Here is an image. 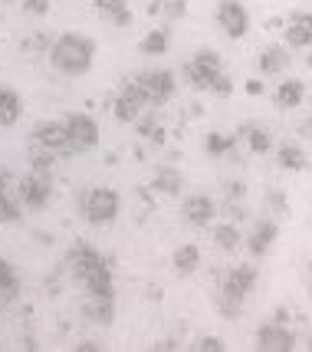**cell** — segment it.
Masks as SVG:
<instances>
[{"label":"cell","mask_w":312,"mask_h":352,"mask_svg":"<svg viewBox=\"0 0 312 352\" xmlns=\"http://www.w3.org/2000/svg\"><path fill=\"white\" fill-rule=\"evenodd\" d=\"M47 56L53 63V69L62 76H86L95 60V40L82 36V33H62L53 40Z\"/></svg>","instance_id":"cell-1"},{"label":"cell","mask_w":312,"mask_h":352,"mask_svg":"<svg viewBox=\"0 0 312 352\" xmlns=\"http://www.w3.org/2000/svg\"><path fill=\"white\" fill-rule=\"evenodd\" d=\"M256 270L253 267H230V270H224L220 274V283H217V309L220 316H227V320H237V313L243 309V300H247L253 287H256Z\"/></svg>","instance_id":"cell-2"},{"label":"cell","mask_w":312,"mask_h":352,"mask_svg":"<svg viewBox=\"0 0 312 352\" xmlns=\"http://www.w3.org/2000/svg\"><path fill=\"white\" fill-rule=\"evenodd\" d=\"M119 211H122V198L112 188H89L82 195V214H86V224H93V228L115 224Z\"/></svg>","instance_id":"cell-3"},{"label":"cell","mask_w":312,"mask_h":352,"mask_svg":"<svg viewBox=\"0 0 312 352\" xmlns=\"http://www.w3.org/2000/svg\"><path fill=\"white\" fill-rule=\"evenodd\" d=\"M62 122H66V132H69L66 155H86L99 145V125H95L93 116H86V112H69Z\"/></svg>","instance_id":"cell-4"},{"label":"cell","mask_w":312,"mask_h":352,"mask_svg":"<svg viewBox=\"0 0 312 352\" xmlns=\"http://www.w3.org/2000/svg\"><path fill=\"white\" fill-rule=\"evenodd\" d=\"M220 73H224V63H220L217 50H197V53L184 63V79L194 89H211Z\"/></svg>","instance_id":"cell-5"},{"label":"cell","mask_w":312,"mask_h":352,"mask_svg":"<svg viewBox=\"0 0 312 352\" xmlns=\"http://www.w3.org/2000/svg\"><path fill=\"white\" fill-rule=\"evenodd\" d=\"M135 82L141 86L148 106H165V102L174 96V86H178L171 69H145V73L135 76Z\"/></svg>","instance_id":"cell-6"},{"label":"cell","mask_w":312,"mask_h":352,"mask_svg":"<svg viewBox=\"0 0 312 352\" xmlns=\"http://www.w3.org/2000/svg\"><path fill=\"white\" fill-rule=\"evenodd\" d=\"M49 195H53V178H49V175L30 171V175H23V178L16 182V198H20V204H27L33 211L47 208Z\"/></svg>","instance_id":"cell-7"},{"label":"cell","mask_w":312,"mask_h":352,"mask_svg":"<svg viewBox=\"0 0 312 352\" xmlns=\"http://www.w3.org/2000/svg\"><path fill=\"white\" fill-rule=\"evenodd\" d=\"M256 349L260 352H293L296 349V333L286 322H263L256 329Z\"/></svg>","instance_id":"cell-8"},{"label":"cell","mask_w":312,"mask_h":352,"mask_svg":"<svg viewBox=\"0 0 312 352\" xmlns=\"http://www.w3.org/2000/svg\"><path fill=\"white\" fill-rule=\"evenodd\" d=\"M217 23L224 27V33L230 36V40H243L250 33V14L243 3H237V0H220L217 3Z\"/></svg>","instance_id":"cell-9"},{"label":"cell","mask_w":312,"mask_h":352,"mask_svg":"<svg viewBox=\"0 0 312 352\" xmlns=\"http://www.w3.org/2000/svg\"><path fill=\"white\" fill-rule=\"evenodd\" d=\"M145 106H148V99H145L141 86L135 79H128L122 89H119V96H115V119L119 122H135L141 112H145Z\"/></svg>","instance_id":"cell-10"},{"label":"cell","mask_w":312,"mask_h":352,"mask_svg":"<svg viewBox=\"0 0 312 352\" xmlns=\"http://www.w3.org/2000/svg\"><path fill=\"white\" fill-rule=\"evenodd\" d=\"M30 142L33 145H43V148H53L56 155H66V145H69V132H66V122H40L36 129L30 132Z\"/></svg>","instance_id":"cell-11"},{"label":"cell","mask_w":312,"mask_h":352,"mask_svg":"<svg viewBox=\"0 0 312 352\" xmlns=\"http://www.w3.org/2000/svg\"><path fill=\"white\" fill-rule=\"evenodd\" d=\"M102 261H106V257H102L95 247H89V244H73V247H69V254H66V270H69V276H73V280L79 283L82 276L93 270L95 263H102Z\"/></svg>","instance_id":"cell-12"},{"label":"cell","mask_w":312,"mask_h":352,"mask_svg":"<svg viewBox=\"0 0 312 352\" xmlns=\"http://www.w3.org/2000/svg\"><path fill=\"white\" fill-rule=\"evenodd\" d=\"M181 214L191 228H207L214 217H217V204L207 198V195H187L181 204Z\"/></svg>","instance_id":"cell-13"},{"label":"cell","mask_w":312,"mask_h":352,"mask_svg":"<svg viewBox=\"0 0 312 352\" xmlns=\"http://www.w3.org/2000/svg\"><path fill=\"white\" fill-rule=\"evenodd\" d=\"M276 237H280V224H276L273 217H263V221H256V224H253L250 237H243V244H247L250 257H263L266 250L273 247Z\"/></svg>","instance_id":"cell-14"},{"label":"cell","mask_w":312,"mask_h":352,"mask_svg":"<svg viewBox=\"0 0 312 352\" xmlns=\"http://www.w3.org/2000/svg\"><path fill=\"white\" fill-rule=\"evenodd\" d=\"M79 283H82V290L89 293V296H109V300H115V283H112V270L106 261L95 263Z\"/></svg>","instance_id":"cell-15"},{"label":"cell","mask_w":312,"mask_h":352,"mask_svg":"<svg viewBox=\"0 0 312 352\" xmlns=\"http://www.w3.org/2000/svg\"><path fill=\"white\" fill-rule=\"evenodd\" d=\"M286 46L289 50H306L312 46V14H293L289 16V23H286Z\"/></svg>","instance_id":"cell-16"},{"label":"cell","mask_w":312,"mask_h":352,"mask_svg":"<svg viewBox=\"0 0 312 352\" xmlns=\"http://www.w3.org/2000/svg\"><path fill=\"white\" fill-rule=\"evenodd\" d=\"M289 63H293L289 46H266L263 53L256 56V66H260L263 76H280L283 69H289Z\"/></svg>","instance_id":"cell-17"},{"label":"cell","mask_w":312,"mask_h":352,"mask_svg":"<svg viewBox=\"0 0 312 352\" xmlns=\"http://www.w3.org/2000/svg\"><path fill=\"white\" fill-rule=\"evenodd\" d=\"M93 3H95V14L102 16L106 23H112V27H119V30H125V27H132V20H135L125 0H93Z\"/></svg>","instance_id":"cell-18"},{"label":"cell","mask_w":312,"mask_h":352,"mask_svg":"<svg viewBox=\"0 0 312 352\" xmlns=\"http://www.w3.org/2000/svg\"><path fill=\"white\" fill-rule=\"evenodd\" d=\"M237 135V142H247V148L253 155H266L269 152V145H273V138H269V132H266L263 125H240L234 132Z\"/></svg>","instance_id":"cell-19"},{"label":"cell","mask_w":312,"mask_h":352,"mask_svg":"<svg viewBox=\"0 0 312 352\" xmlns=\"http://www.w3.org/2000/svg\"><path fill=\"white\" fill-rule=\"evenodd\" d=\"M82 316L99 322V326H109L115 320V300H109V296H89L82 303Z\"/></svg>","instance_id":"cell-20"},{"label":"cell","mask_w":312,"mask_h":352,"mask_svg":"<svg viewBox=\"0 0 312 352\" xmlns=\"http://www.w3.org/2000/svg\"><path fill=\"white\" fill-rule=\"evenodd\" d=\"M302 99H306V82L302 79H286V82H280V89L273 92L276 109H296Z\"/></svg>","instance_id":"cell-21"},{"label":"cell","mask_w":312,"mask_h":352,"mask_svg":"<svg viewBox=\"0 0 312 352\" xmlns=\"http://www.w3.org/2000/svg\"><path fill=\"white\" fill-rule=\"evenodd\" d=\"M171 267L178 276H191L197 267H201V250L197 244H181L178 250L171 254Z\"/></svg>","instance_id":"cell-22"},{"label":"cell","mask_w":312,"mask_h":352,"mask_svg":"<svg viewBox=\"0 0 312 352\" xmlns=\"http://www.w3.org/2000/svg\"><path fill=\"white\" fill-rule=\"evenodd\" d=\"M20 112H23V99H20V92L0 86V125H3V129L16 125Z\"/></svg>","instance_id":"cell-23"},{"label":"cell","mask_w":312,"mask_h":352,"mask_svg":"<svg viewBox=\"0 0 312 352\" xmlns=\"http://www.w3.org/2000/svg\"><path fill=\"white\" fill-rule=\"evenodd\" d=\"M0 221H20V201L14 198L7 171H0Z\"/></svg>","instance_id":"cell-24"},{"label":"cell","mask_w":312,"mask_h":352,"mask_svg":"<svg viewBox=\"0 0 312 352\" xmlns=\"http://www.w3.org/2000/svg\"><path fill=\"white\" fill-rule=\"evenodd\" d=\"M152 188L155 191H161V195H178L181 188H184V175L178 168H171V165H161V168L155 171V182H152Z\"/></svg>","instance_id":"cell-25"},{"label":"cell","mask_w":312,"mask_h":352,"mask_svg":"<svg viewBox=\"0 0 312 352\" xmlns=\"http://www.w3.org/2000/svg\"><path fill=\"white\" fill-rule=\"evenodd\" d=\"M276 162H280L283 171H306V165H309L306 152L299 148L296 142H286V145H280V155H276Z\"/></svg>","instance_id":"cell-26"},{"label":"cell","mask_w":312,"mask_h":352,"mask_svg":"<svg viewBox=\"0 0 312 352\" xmlns=\"http://www.w3.org/2000/svg\"><path fill=\"white\" fill-rule=\"evenodd\" d=\"M214 244L224 254H237V247L243 244V234L237 230V224H217L214 228Z\"/></svg>","instance_id":"cell-27"},{"label":"cell","mask_w":312,"mask_h":352,"mask_svg":"<svg viewBox=\"0 0 312 352\" xmlns=\"http://www.w3.org/2000/svg\"><path fill=\"white\" fill-rule=\"evenodd\" d=\"M168 43H171V33L168 30H152V33H145V40H141V53L145 56H165L168 53Z\"/></svg>","instance_id":"cell-28"},{"label":"cell","mask_w":312,"mask_h":352,"mask_svg":"<svg viewBox=\"0 0 312 352\" xmlns=\"http://www.w3.org/2000/svg\"><path fill=\"white\" fill-rule=\"evenodd\" d=\"M56 158H60V155L53 152V148H43V145H33V142H30L33 171H40V175H53V168H56Z\"/></svg>","instance_id":"cell-29"},{"label":"cell","mask_w":312,"mask_h":352,"mask_svg":"<svg viewBox=\"0 0 312 352\" xmlns=\"http://www.w3.org/2000/svg\"><path fill=\"white\" fill-rule=\"evenodd\" d=\"M204 148L207 155H227L237 148V135H224V132H211V135L204 138Z\"/></svg>","instance_id":"cell-30"},{"label":"cell","mask_w":312,"mask_h":352,"mask_svg":"<svg viewBox=\"0 0 312 352\" xmlns=\"http://www.w3.org/2000/svg\"><path fill=\"white\" fill-rule=\"evenodd\" d=\"M0 290L7 293L10 300H16V296H20V280H16L14 263L3 261V257H0Z\"/></svg>","instance_id":"cell-31"},{"label":"cell","mask_w":312,"mask_h":352,"mask_svg":"<svg viewBox=\"0 0 312 352\" xmlns=\"http://www.w3.org/2000/svg\"><path fill=\"white\" fill-rule=\"evenodd\" d=\"M135 122H139V132H141L145 138H148V142H161V138H165V129L158 125L155 112H148V116H139Z\"/></svg>","instance_id":"cell-32"},{"label":"cell","mask_w":312,"mask_h":352,"mask_svg":"<svg viewBox=\"0 0 312 352\" xmlns=\"http://www.w3.org/2000/svg\"><path fill=\"white\" fill-rule=\"evenodd\" d=\"M161 14L168 20H181V16H187V3L184 0H161Z\"/></svg>","instance_id":"cell-33"},{"label":"cell","mask_w":312,"mask_h":352,"mask_svg":"<svg viewBox=\"0 0 312 352\" xmlns=\"http://www.w3.org/2000/svg\"><path fill=\"white\" fill-rule=\"evenodd\" d=\"M191 349H197V352H224L227 346H224L217 336H201L194 346H191Z\"/></svg>","instance_id":"cell-34"},{"label":"cell","mask_w":312,"mask_h":352,"mask_svg":"<svg viewBox=\"0 0 312 352\" xmlns=\"http://www.w3.org/2000/svg\"><path fill=\"white\" fill-rule=\"evenodd\" d=\"M23 14H30V16H47V14H49V0H23Z\"/></svg>","instance_id":"cell-35"},{"label":"cell","mask_w":312,"mask_h":352,"mask_svg":"<svg viewBox=\"0 0 312 352\" xmlns=\"http://www.w3.org/2000/svg\"><path fill=\"white\" fill-rule=\"evenodd\" d=\"M211 92H217V96H230V92H234V82H230V76H227V73H220V76L214 79Z\"/></svg>","instance_id":"cell-36"},{"label":"cell","mask_w":312,"mask_h":352,"mask_svg":"<svg viewBox=\"0 0 312 352\" xmlns=\"http://www.w3.org/2000/svg\"><path fill=\"white\" fill-rule=\"evenodd\" d=\"M243 201L247 198V184L243 182H234V184H227V201Z\"/></svg>","instance_id":"cell-37"},{"label":"cell","mask_w":312,"mask_h":352,"mask_svg":"<svg viewBox=\"0 0 312 352\" xmlns=\"http://www.w3.org/2000/svg\"><path fill=\"white\" fill-rule=\"evenodd\" d=\"M243 89H247L250 96H263V82H260V79H247V86H243Z\"/></svg>","instance_id":"cell-38"},{"label":"cell","mask_w":312,"mask_h":352,"mask_svg":"<svg viewBox=\"0 0 312 352\" xmlns=\"http://www.w3.org/2000/svg\"><path fill=\"white\" fill-rule=\"evenodd\" d=\"M155 349L158 352H171V349H178V342H174V339H161V342H155Z\"/></svg>","instance_id":"cell-39"},{"label":"cell","mask_w":312,"mask_h":352,"mask_svg":"<svg viewBox=\"0 0 312 352\" xmlns=\"http://www.w3.org/2000/svg\"><path fill=\"white\" fill-rule=\"evenodd\" d=\"M102 349V346H99V342H93V339H89V342H79L76 346V352H99Z\"/></svg>","instance_id":"cell-40"},{"label":"cell","mask_w":312,"mask_h":352,"mask_svg":"<svg viewBox=\"0 0 312 352\" xmlns=\"http://www.w3.org/2000/svg\"><path fill=\"white\" fill-rule=\"evenodd\" d=\"M10 303H14V300H10V296H7V293H3V290H0V313H3V309H7V307H10Z\"/></svg>","instance_id":"cell-41"},{"label":"cell","mask_w":312,"mask_h":352,"mask_svg":"<svg viewBox=\"0 0 312 352\" xmlns=\"http://www.w3.org/2000/svg\"><path fill=\"white\" fill-rule=\"evenodd\" d=\"M148 14H152V16H158V14H161V0H152V7H148Z\"/></svg>","instance_id":"cell-42"},{"label":"cell","mask_w":312,"mask_h":352,"mask_svg":"<svg viewBox=\"0 0 312 352\" xmlns=\"http://www.w3.org/2000/svg\"><path fill=\"white\" fill-rule=\"evenodd\" d=\"M309 280H312V261H309Z\"/></svg>","instance_id":"cell-43"},{"label":"cell","mask_w":312,"mask_h":352,"mask_svg":"<svg viewBox=\"0 0 312 352\" xmlns=\"http://www.w3.org/2000/svg\"><path fill=\"white\" fill-rule=\"evenodd\" d=\"M309 349H312V336H309Z\"/></svg>","instance_id":"cell-44"},{"label":"cell","mask_w":312,"mask_h":352,"mask_svg":"<svg viewBox=\"0 0 312 352\" xmlns=\"http://www.w3.org/2000/svg\"><path fill=\"white\" fill-rule=\"evenodd\" d=\"M3 3H14V0H3Z\"/></svg>","instance_id":"cell-45"},{"label":"cell","mask_w":312,"mask_h":352,"mask_svg":"<svg viewBox=\"0 0 312 352\" xmlns=\"http://www.w3.org/2000/svg\"><path fill=\"white\" fill-rule=\"evenodd\" d=\"M309 66H312V56H309Z\"/></svg>","instance_id":"cell-46"}]
</instances>
